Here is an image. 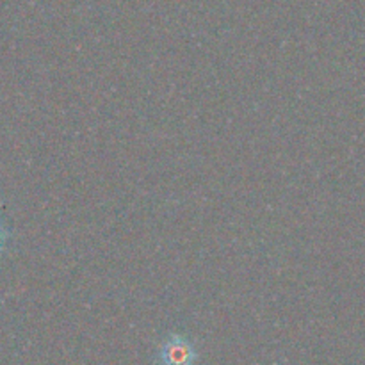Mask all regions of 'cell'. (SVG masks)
Returning a JSON list of instances; mask_svg holds the SVG:
<instances>
[{"label":"cell","mask_w":365,"mask_h":365,"mask_svg":"<svg viewBox=\"0 0 365 365\" xmlns=\"http://www.w3.org/2000/svg\"><path fill=\"white\" fill-rule=\"evenodd\" d=\"M196 356L195 344L180 334L170 335L159 348L160 365H195Z\"/></svg>","instance_id":"obj_1"},{"label":"cell","mask_w":365,"mask_h":365,"mask_svg":"<svg viewBox=\"0 0 365 365\" xmlns=\"http://www.w3.org/2000/svg\"><path fill=\"white\" fill-rule=\"evenodd\" d=\"M7 242H9V228L6 227V223H4L2 217H0V253L6 250Z\"/></svg>","instance_id":"obj_2"}]
</instances>
